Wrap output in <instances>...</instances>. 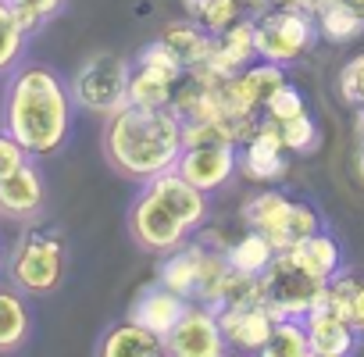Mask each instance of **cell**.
I'll return each mask as SVG.
<instances>
[{"label":"cell","mask_w":364,"mask_h":357,"mask_svg":"<svg viewBox=\"0 0 364 357\" xmlns=\"http://www.w3.org/2000/svg\"><path fill=\"white\" fill-rule=\"evenodd\" d=\"M75 97L47 65H22L4 90V129L29 157H50L68 143Z\"/></svg>","instance_id":"1"},{"label":"cell","mask_w":364,"mask_h":357,"mask_svg":"<svg viewBox=\"0 0 364 357\" xmlns=\"http://www.w3.org/2000/svg\"><path fill=\"white\" fill-rule=\"evenodd\" d=\"M182 122L171 114V107H139L125 104L114 114H107L104 129V150L107 161L129 175V178H146L175 168L182 154Z\"/></svg>","instance_id":"2"},{"label":"cell","mask_w":364,"mask_h":357,"mask_svg":"<svg viewBox=\"0 0 364 357\" xmlns=\"http://www.w3.org/2000/svg\"><path fill=\"white\" fill-rule=\"evenodd\" d=\"M208 218V193L197 190L175 168L146 178L143 193L129 211V233L154 254H171L186 243Z\"/></svg>","instance_id":"3"},{"label":"cell","mask_w":364,"mask_h":357,"mask_svg":"<svg viewBox=\"0 0 364 357\" xmlns=\"http://www.w3.org/2000/svg\"><path fill=\"white\" fill-rule=\"evenodd\" d=\"M243 222L254 233H261L275 247V254L296 247L300 240H307L311 233L321 229V215L311 204L293 201V197H286L279 190H264V193L250 197L243 204Z\"/></svg>","instance_id":"4"},{"label":"cell","mask_w":364,"mask_h":357,"mask_svg":"<svg viewBox=\"0 0 364 357\" xmlns=\"http://www.w3.org/2000/svg\"><path fill=\"white\" fill-rule=\"evenodd\" d=\"M318 40V26L314 15L293 4H272L254 18V43H257V58L272 61V65H293L300 61L311 43Z\"/></svg>","instance_id":"5"},{"label":"cell","mask_w":364,"mask_h":357,"mask_svg":"<svg viewBox=\"0 0 364 357\" xmlns=\"http://www.w3.org/2000/svg\"><path fill=\"white\" fill-rule=\"evenodd\" d=\"M129 61L118 54H97L90 58L75 79H72V97L79 107L93 114H114L118 107L129 104Z\"/></svg>","instance_id":"6"},{"label":"cell","mask_w":364,"mask_h":357,"mask_svg":"<svg viewBox=\"0 0 364 357\" xmlns=\"http://www.w3.org/2000/svg\"><path fill=\"white\" fill-rule=\"evenodd\" d=\"M261 282H264V304L275 318H304L311 307H318L325 289V279L304 272L286 250L275 254Z\"/></svg>","instance_id":"7"},{"label":"cell","mask_w":364,"mask_h":357,"mask_svg":"<svg viewBox=\"0 0 364 357\" xmlns=\"http://www.w3.org/2000/svg\"><path fill=\"white\" fill-rule=\"evenodd\" d=\"M65 275V247L58 236L33 233L11 254V282L22 293H50Z\"/></svg>","instance_id":"8"},{"label":"cell","mask_w":364,"mask_h":357,"mask_svg":"<svg viewBox=\"0 0 364 357\" xmlns=\"http://www.w3.org/2000/svg\"><path fill=\"white\" fill-rule=\"evenodd\" d=\"M182 75H186V68L171 58V50L161 40L150 43L139 54V61H136V68L129 75V104L168 107V100H171V93H175V86H178Z\"/></svg>","instance_id":"9"},{"label":"cell","mask_w":364,"mask_h":357,"mask_svg":"<svg viewBox=\"0 0 364 357\" xmlns=\"http://www.w3.org/2000/svg\"><path fill=\"white\" fill-rule=\"evenodd\" d=\"M164 346L175 357H222L229 350L225 332H222V321H218V311L208 307V304L204 307L200 304H186L182 318L168 332Z\"/></svg>","instance_id":"10"},{"label":"cell","mask_w":364,"mask_h":357,"mask_svg":"<svg viewBox=\"0 0 364 357\" xmlns=\"http://www.w3.org/2000/svg\"><path fill=\"white\" fill-rule=\"evenodd\" d=\"M175 171L204 193L225 186L236 171V143H186L175 161Z\"/></svg>","instance_id":"11"},{"label":"cell","mask_w":364,"mask_h":357,"mask_svg":"<svg viewBox=\"0 0 364 357\" xmlns=\"http://www.w3.org/2000/svg\"><path fill=\"white\" fill-rule=\"evenodd\" d=\"M286 154L289 150L282 146L279 125L272 118H257V129L243 139V154L236 157V164L243 168L247 178H254V183H279L289 168Z\"/></svg>","instance_id":"12"},{"label":"cell","mask_w":364,"mask_h":357,"mask_svg":"<svg viewBox=\"0 0 364 357\" xmlns=\"http://www.w3.org/2000/svg\"><path fill=\"white\" fill-rule=\"evenodd\" d=\"M218 321H222L229 346L247 350V353H261L268 336H272L275 314L268 311V304H232V307L218 311Z\"/></svg>","instance_id":"13"},{"label":"cell","mask_w":364,"mask_h":357,"mask_svg":"<svg viewBox=\"0 0 364 357\" xmlns=\"http://www.w3.org/2000/svg\"><path fill=\"white\" fill-rule=\"evenodd\" d=\"M304 329H307L311 357H346L357 350V329L350 325V318H343L321 304L304 314Z\"/></svg>","instance_id":"14"},{"label":"cell","mask_w":364,"mask_h":357,"mask_svg":"<svg viewBox=\"0 0 364 357\" xmlns=\"http://www.w3.org/2000/svg\"><path fill=\"white\" fill-rule=\"evenodd\" d=\"M43 204V178L36 164H22L18 171L0 178V215L8 218H33Z\"/></svg>","instance_id":"15"},{"label":"cell","mask_w":364,"mask_h":357,"mask_svg":"<svg viewBox=\"0 0 364 357\" xmlns=\"http://www.w3.org/2000/svg\"><path fill=\"white\" fill-rule=\"evenodd\" d=\"M104 357H157V353H168L164 339L157 332H150L146 325L139 321H122V325H111L97 346Z\"/></svg>","instance_id":"16"},{"label":"cell","mask_w":364,"mask_h":357,"mask_svg":"<svg viewBox=\"0 0 364 357\" xmlns=\"http://www.w3.org/2000/svg\"><path fill=\"white\" fill-rule=\"evenodd\" d=\"M182 311H186V297L171 293L168 286H154V289H146L136 300V307H132L129 318L139 321V325H146L150 332H157L161 339H168V332L175 329V321L182 318Z\"/></svg>","instance_id":"17"},{"label":"cell","mask_w":364,"mask_h":357,"mask_svg":"<svg viewBox=\"0 0 364 357\" xmlns=\"http://www.w3.org/2000/svg\"><path fill=\"white\" fill-rule=\"evenodd\" d=\"M161 43L171 50V58L186 72L197 68V65H204L211 58V50H215V36L204 26H197V22H175V26H168L164 36H161Z\"/></svg>","instance_id":"18"},{"label":"cell","mask_w":364,"mask_h":357,"mask_svg":"<svg viewBox=\"0 0 364 357\" xmlns=\"http://www.w3.org/2000/svg\"><path fill=\"white\" fill-rule=\"evenodd\" d=\"M286 254H289L304 272H311V275H318V279H325V282L343 268V250H339L336 236H328L325 229L311 233L307 240H300V243H296V247H289Z\"/></svg>","instance_id":"19"},{"label":"cell","mask_w":364,"mask_h":357,"mask_svg":"<svg viewBox=\"0 0 364 357\" xmlns=\"http://www.w3.org/2000/svg\"><path fill=\"white\" fill-rule=\"evenodd\" d=\"M314 26L328 43H353L357 36H364V11L353 0H328L314 11Z\"/></svg>","instance_id":"20"},{"label":"cell","mask_w":364,"mask_h":357,"mask_svg":"<svg viewBox=\"0 0 364 357\" xmlns=\"http://www.w3.org/2000/svg\"><path fill=\"white\" fill-rule=\"evenodd\" d=\"M200 261H204V247H175L171 257L161 265V286H168L178 297H197V282H200Z\"/></svg>","instance_id":"21"},{"label":"cell","mask_w":364,"mask_h":357,"mask_svg":"<svg viewBox=\"0 0 364 357\" xmlns=\"http://www.w3.org/2000/svg\"><path fill=\"white\" fill-rule=\"evenodd\" d=\"M225 261H229V268L240 272V275H264L268 265L275 261V247H272L261 233L250 229L243 240H236V243L225 250Z\"/></svg>","instance_id":"22"},{"label":"cell","mask_w":364,"mask_h":357,"mask_svg":"<svg viewBox=\"0 0 364 357\" xmlns=\"http://www.w3.org/2000/svg\"><path fill=\"white\" fill-rule=\"evenodd\" d=\"M29 304L15 289H0V350H15L29 336Z\"/></svg>","instance_id":"23"},{"label":"cell","mask_w":364,"mask_h":357,"mask_svg":"<svg viewBox=\"0 0 364 357\" xmlns=\"http://www.w3.org/2000/svg\"><path fill=\"white\" fill-rule=\"evenodd\" d=\"M186 11L197 26H204L211 36L225 33L232 22L243 18V0H186Z\"/></svg>","instance_id":"24"},{"label":"cell","mask_w":364,"mask_h":357,"mask_svg":"<svg viewBox=\"0 0 364 357\" xmlns=\"http://www.w3.org/2000/svg\"><path fill=\"white\" fill-rule=\"evenodd\" d=\"M261 353H268V357H311L304 318H275L272 336H268Z\"/></svg>","instance_id":"25"},{"label":"cell","mask_w":364,"mask_h":357,"mask_svg":"<svg viewBox=\"0 0 364 357\" xmlns=\"http://www.w3.org/2000/svg\"><path fill=\"white\" fill-rule=\"evenodd\" d=\"M22 50H26V29H22L15 8L8 0H0V75L18 68Z\"/></svg>","instance_id":"26"},{"label":"cell","mask_w":364,"mask_h":357,"mask_svg":"<svg viewBox=\"0 0 364 357\" xmlns=\"http://www.w3.org/2000/svg\"><path fill=\"white\" fill-rule=\"evenodd\" d=\"M279 125V136H282V146L289 150V154H311L314 146H318V122L307 114V111H300V114H293V118H286V122H275Z\"/></svg>","instance_id":"27"},{"label":"cell","mask_w":364,"mask_h":357,"mask_svg":"<svg viewBox=\"0 0 364 357\" xmlns=\"http://www.w3.org/2000/svg\"><path fill=\"white\" fill-rule=\"evenodd\" d=\"M336 90H339L343 104H350V107H360V104H364V50L353 54V58L339 68Z\"/></svg>","instance_id":"28"},{"label":"cell","mask_w":364,"mask_h":357,"mask_svg":"<svg viewBox=\"0 0 364 357\" xmlns=\"http://www.w3.org/2000/svg\"><path fill=\"white\" fill-rule=\"evenodd\" d=\"M300 111H307V100H304V93L293 82H282L264 104V118H272V122H286V118H293Z\"/></svg>","instance_id":"29"},{"label":"cell","mask_w":364,"mask_h":357,"mask_svg":"<svg viewBox=\"0 0 364 357\" xmlns=\"http://www.w3.org/2000/svg\"><path fill=\"white\" fill-rule=\"evenodd\" d=\"M8 4L15 8V15H18L22 29H26V33H36L50 15H58V11H61L65 0H8Z\"/></svg>","instance_id":"30"},{"label":"cell","mask_w":364,"mask_h":357,"mask_svg":"<svg viewBox=\"0 0 364 357\" xmlns=\"http://www.w3.org/2000/svg\"><path fill=\"white\" fill-rule=\"evenodd\" d=\"M29 161V154H26V146L8 132V129H0V178L4 175H11V171H18L22 164Z\"/></svg>","instance_id":"31"},{"label":"cell","mask_w":364,"mask_h":357,"mask_svg":"<svg viewBox=\"0 0 364 357\" xmlns=\"http://www.w3.org/2000/svg\"><path fill=\"white\" fill-rule=\"evenodd\" d=\"M350 325L357 329V336H364V275H357V286H353V300H350Z\"/></svg>","instance_id":"32"},{"label":"cell","mask_w":364,"mask_h":357,"mask_svg":"<svg viewBox=\"0 0 364 357\" xmlns=\"http://www.w3.org/2000/svg\"><path fill=\"white\" fill-rule=\"evenodd\" d=\"M353 132H357V139L364 143V104L353 107Z\"/></svg>","instance_id":"33"},{"label":"cell","mask_w":364,"mask_h":357,"mask_svg":"<svg viewBox=\"0 0 364 357\" xmlns=\"http://www.w3.org/2000/svg\"><path fill=\"white\" fill-rule=\"evenodd\" d=\"M357 175L364 178V143H360V150H357Z\"/></svg>","instance_id":"34"},{"label":"cell","mask_w":364,"mask_h":357,"mask_svg":"<svg viewBox=\"0 0 364 357\" xmlns=\"http://www.w3.org/2000/svg\"><path fill=\"white\" fill-rule=\"evenodd\" d=\"M353 4H357V8H360V11H364V0H353Z\"/></svg>","instance_id":"35"}]
</instances>
